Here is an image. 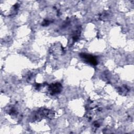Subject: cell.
Instances as JSON below:
<instances>
[{
    "mask_svg": "<svg viewBox=\"0 0 134 134\" xmlns=\"http://www.w3.org/2000/svg\"><path fill=\"white\" fill-rule=\"evenodd\" d=\"M80 57L84 59L88 63H90L92 65H96L97 63V61L96 60V58L92 56L90 54H86V53H81L80 54Z\"/></svg>",
    "mask_w": 134,
    "mask_h": 134,
    "instance_id": "1",
    "label": "cell"
},
{
    "mask_svg": "<svg viewBox=\"0 0 134 134\" xmlns=\"http://www.w3.org/2000/svg\"><path fill=\"white\" fill-rule=\"evenodd\" d=\"M62 89V85L59 83H53L49 87V91L51 94L53 95L60 93Z\"/></svg>",
    "mask_w": 134,
    "mask_h": 134,
    "instance_id": "2",
    "label": "cell"
}]
</instances>
